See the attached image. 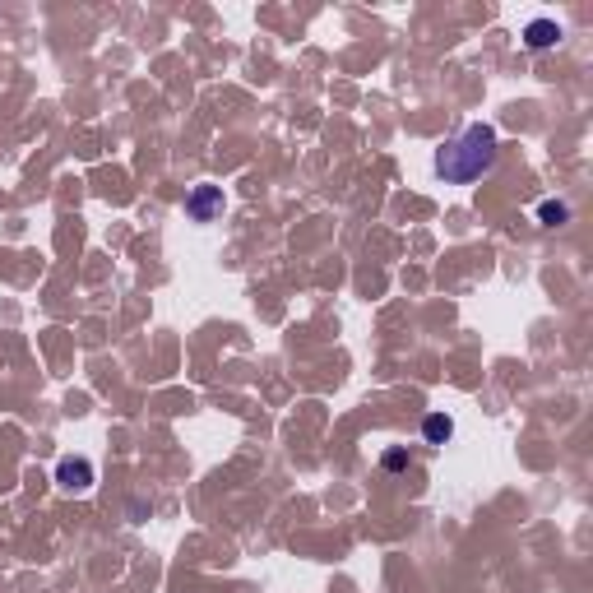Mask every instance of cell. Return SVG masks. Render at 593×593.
I'll return each mask as SVG.
<instances>
[{
    "mask_svg": "<svg viewBox=\"0 0 593 593\" xmlns=\"http://www.w3.org/2000/svg\"><path fill=\"white\" fill-rule=\"evenodd\" d=\"M380 468H385V473H404V468H408V445L385 450V455H380Z\"/></svg>",
    "mask_w": 593,
    "mask_h": 593,
    "instance_id": "7",
    "label": "cell"
},
{
    "mask_svg": "<svg viewBox=\"0 0 593 593\" xmlns=\"http://www.w3.org/2000/svg\"><path fill=\"white\" fill-rule=\"evenodd\" d=\"M561 42V24L556 19H533L529 28H524V47L529 51H547V47H556Z\"/></svg>",
    "mask_w": 593,
    "mask_h": 593,
    "instance_id": "4",
    "label": "cell"
},
{
    "mask_svg": "<svg viewBox=\"0 0 593 593\" xmlns=\"http://www.w3.org/2000/svg\"><path fill=\"white\" fill-rule=\"evenodd\" d=\"M570 218H575V214H570L566 200H543V204H538V223H543V228H566Z\"/></svg>",
    "mask_w": 593,
    "mask_h": 593,
    "instance_id": "6",
    "label": "cell"
},
{
    "mask_svg": "<svg viewBox=\"0 0 593 593\" xmlns=\"http://www.w3.org/2000/svg\"><path fill=\"white\" fill-rule=\"evenodd\" d=\"M56 482H61L65 492H89L93 482H98V468L84 455H65L61 464H56Z\"/></svg>",
    "mask_w": 593,
    "mask_h": 593,
    "instance_id": "3",
    "label": "cell"
},
{
    "mask_svg": "<svg viewBox=\"0 0 593 593\" xmlns=\"http://www.w3.org/2000/svg\"><path fill=\"white\" fill-rule=\"evenodd\" d=\"M223 204H228V195H223V186H195L186 195V218L190 223H214L218 214H223Z\"/></svg>",
    "mask_w": 593,
    "mask_h": 593,
    "instance_id": "2",
    "label": "cell"
},
{
    "mask_svg": "<svg viewBox=\"0 0 593 593\" xmlns=\"http://www.w3.org/2000/svg\"><path fill=\"white\" fill-rule=\"evenodd\" d=\"M450 436H455V417L450 413H427L422 417V441L427 445H445Z\"/></svg>",
    "mask_w": 593,
    "mask_h": 593,
    "instance_id": "5",
    "label": "cell"
},
{
    "mask_svg": "<svg viewBox=\"0 0 593 593\" xmlns=\"http://www.w3.org/2000/svg\"><path fill=\"white\" fill-rule=\"evenodd\" d=\"M496 153H501L496 126L473 121V126H464L450 144L436 149V177H445L450 186H473V181L487 177L496 167Z\"/></svg>",
    "mask_w": 593,
    "mask_h": 593,
    "instance_id": "1",
    "label": "cell"
}]
</instances>
